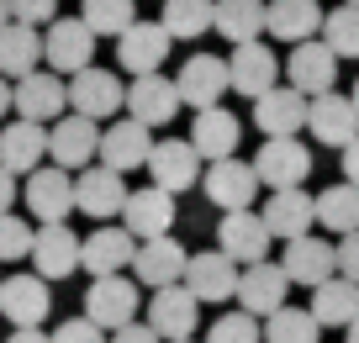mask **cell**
<instances>
[{"label":"cell","instance_id":"obj_1","mask_svg":"<svg viewBox=\"0 0 359 343\" xmlns=\"http://www.w3.org/2000/svg\"><path fill=\"white\" fill-rule=\"evenodd\" d=\"M175 85H180V100H185L191 111H212V106H222V95L233 90V74H227V58L191 53L185 64H180Z\"/></svg>","mask_w":359,"mask_h":343},{"label":"cell","instance_id":"obj_2","mask_svg":"<svg viewBox=\"0 0 359 343\" xmlns=\"http://www.w3.org/2000/svg\"><path fill=\"white\" fill-rule=\"evenodd\" d=\"M201 190H206V201H212L217 211H248V206H254V196H259V169L243 164L238 154L233 159H217V164H206Z\"/></svg>","mask_w":359,"mask_h":343},{"label":"cell","instance_id":"obj_3","mask_svg":"<svg viewBox=\"0 0 359 343\" xmlns=\"http://www.w3.org/2000/svg\"><path fill=\"white\" fill-rule=\"evenodd\" d=\"M69 106H74V116H90V122H101V116H116V111L127 106V85L111 74V69H79V74H69Z\"/></svg>","mask_w":359,"mask_h":343},{"label":"cell","instance_id":"obj_4","mask_svg":"<svg viewBox=\"0 0 359 343\" xmlns=\"http://www.w3.org/2000/svg\"><path fill=\"white\" fill-rule=\"evenodd\" d=\"M90 53H95V32L85 27V16H58L43 32V58L53 74H79L90 69Z\"/></svg>","mask_w":359,"mask_h":343},{"label":"cell","instance_id":"obj_5","mask_svg":"<svg viewBox=\"0 0 359 343\" xmlns=\"http://www.w3.org/2000/svg\"><path fill=\"white\" fill-rule=\"evenodd\" d=\"M85 317L95 322V328H106V332L137 322V280H127V275L90 280V290H85Z\"/></svg>","mask_w":359,"mask_h":343},{"label":"cell","instance_id":"obj_6","mask_svg":"<svg viewBox=\"0 0 359 343\" xmlns=\"http://www.w3.org/2000/svg\"><path fill=\"white\" fill-rule=\"evenodd\" d=\"M269 222H264V211H227L222 222H217V243H222V254L227 259H238V264H264L269 259Z\"/></svg>","mask_w":359,"mask_h":343},{"label":"cell","instance_id":"obj_7","mask_svg":"<svg viewBox=\"0 0 359 343\" xmlns=\"http://www.w3.org/2000/svg\"><path fill=\"white\" fill-rule=\"evenodd\" d=\"M127 196H133V190H127L122 169H111V164H90L85 175H74V206L85 211V217H95V222L122 217Z\"/></svg>","mask_w":359,"mask_h":343},{"label":"cell","instance_id":"obj_8","mask_svg":"<svg viewBox=\"0 0 359 343\" xmlns=\"http://www.w3.org/2000/svg\"><path fill=\"white\" fill-rule=\"evenodd\" d=\"M285 79H291V85L302 90L306 100L327 95V90L338 85V53L323 43V37H312V43H296L291 58H285Z\"/></svg>","mask_w":359,"mask_h":343},{"label":"cell","instance_id":"obj_9","mask_svg":"<svg viewBox=\"0 0 359 343\" xmlns=\"http://www.w3.org/2000/svg\"><path fill=\"white\" fill-rule=\"evenodd\" d=\"M306 111H312V100L296 85H275L254 100V127L264 137H296V133H306Z\"/></svg>","mask_w":359,"mask_h":343},{"label":"cell","instance_id":"obj_10","mask_svg":"<svg viewBox=\"0 0 359 343\" xmlns=\"http://www.w3.org/2000/svg\"><path fill=\"white\" fill-rule=\"evenodd\" d=\"M148 175H154L158 190L180 196V190H191L196 180L206 175V169H201V154H196V143H185V137H158L154 154H148Z\"/></svg>","mask_w":359,"mask_h":343},{"label":"cell","instance_id":"obj_11","mask_svg":"<svg viewBox=\"0 0 359 343\" xmlns=\"http://www.w3.org/2000/svg\"><path fill=\"white\" fill-rule=\"evenodd\" d=\"M196 322H201V301H196L191 285H164V290H154V301H148V328H154L164 343L191 338Z\"/></svg>","mask_w":359,"mask_h":343},{"label":"cell","instance_id":"obj_12","mask_svg":"<svg viewBox=\"0 0 359 343\" xmlns=\"http://www.w3.org/2000/svg\"><path fill=\"white\" fill-rule=\"evenodd\" d=\"M27 211H32L43 227L48 222H69V211H79L74 206V175L58 169V164L32 169V175H27Z\"/></svg>","mask_w":359,"mask_h":343},{"label":"cell","instance_id":"obj_13","mask_svg":"<svg viewBox=\"0 0 359 343\" xmlns=\"http://www.w3.org/2000/svg\"><path fill=\"white\" fill-rule=\"evenodd\" d=\"M254 169H259V185H269V190H296L306 175H312V154H306L296 137H264Z\"/></svg>","mask_w":359,"mask_h":343},{"label":"cell","instance_id":"obj_14","mask_svg":"<svg viewBox=\"0 0 359 343\" xmlns=\"http://www.w3.org/2000/svg\"><path fill=\"white\" fill-rule=\"evenodd\" d=\"M291 275H285L280 264H243V275H238V307L254 311V317H275L280 307H291Z\"/></svg>","mask_w":359,"mask_h":343},{"label":"cell","instance_id":"obj_15","mask_svg":"<svg viewBox=\"0 0 359 343\" xmlns=\"http://www.w3.org/2000/svg\"><path fill=\"white\" fill-rule=\"evenodd\" d=\"M48 311H53V296H48L43 275H11L0 280V317L11 328H43Z\"/></svg>","mask_w":359,"mask_h":343},{"label":"cell","instance_id":"obj_16","mask_svg":"<svg viewBox=\"0 0 359 343\" xmlns=\"http://www.w3.org/2000/svg\"><path fill=\"white\" fill-rule=\"evenodd\" d=\"M227 74H233V90H238V95L259 100L264 90H275V79H280V58H275V48H269L264 37H254V43H238V48H233Z\"/></svg>","mask_w":359,"mask_h":343},{"label":"cell","instance_id":"obj_17","mask_svg":"<svg viewBox=\"0 0 359 343\" xmlns=\"http://www.w3.org/2000/svg\"><path fill=\"white\" fill-rule=\"evenodd\" d=\"M137 259V238L127 233V227H111V222H95V233L85 238V248H79V269H90V275H122L127 264Z\"/></svg>","mask_w":359,"mask_h":343},{"label":"cell","instance_id":"obj_18","mask_svg":"<svg viewBox=\"0 0 359 343\" xmlns=\"http://www.w3.org/2000/svg\"><path fill=\"white\" fill-rule=\"evenodd\" d=\"M280 269L291 275V285L317 290L323 280H333V275H338V243H323V238L302 233V238H291V243H285Z\"/></svg>","mask_w":359,"mask_h":343},{"label":"cell","instance_id":"obj_19","mask_svg":"<svg viewBox=\"0 0 359 343\" xmlns=\"http://www.w3.org/2000/svg\"><path fill=\"white\" fill-rule=\"evenodd\" d=\"M122 227L137 238V243H148V238H169V227H175V196L158 185H143L127 196L122 206Z\"/></svg>","mask_w":359,"mask_h":343},{"label":"cell","instance_id":"obj_20","mask_svg":"<svg viewBox=\"0 0 359 343\" xmlns=\"http://www.w3.org/2000/svg\"><path fill=\"white\" fill-rule=\"evenodd\" d=\"M306 127H312L317 143L327 148H348L359 137V106L354 95H338V90H327V95L312 100V111H306Z\"/></svg>","mask_w":359,"mask_h":343},{"label":"cell","instance_id":"obj_21","mask_svg":"<svg viewBox=\"0 0 359 343\" xmlns=\"http://www.w3.org/2000/svg\"><path fill=\"white\" fill-rule=\"evenodd\" d=\"M95 154H101V127L90 116H58V127L48 133V159L58 169H90Z\"/></svg>","mask_w":359,"mask_h":343},{"label":"cell","instance_id":"obj_22","mask_svg":"<svg viewBox=\"0 0 359 343\" xmlns=\"http://www.w3.org/2000/svg\"><path fill=\"white\" fill-rule=\"evenodd\" d=\"M238 259H227L222 248H212V254H191V264H185V285L196 290V301H238Z\"/></svg>","mask_w":359,"mask_h":343},{"label":"cell","instance_id":"obj_23","mask_svg":"<svg viewBox=\"0 0 359 343\" xmlns=\"http://www.w3.org/2000/svg\"><path fill=\"white\" fill-rule=\"evenodd\" d=\"M180 85L175 79H164V74H137L133 79V90H127V111H133L143 127H169L180 116Z\"/></svg>","mask_w":359,"mask_h":343},{"label":"cell","instance_id":"obj_24","mask_svg":"<svg viewBox=\"0 0 359 343\" xmlns=\"http://www.w3.org/2000/svg\"><path fill=\"white\" fill-rule=\"evenodd\" d=\"M79 248H85V238H74L69 222H48V227H37V243H32L37 275H43V280H69L79 269Z\"/></svg>","mask_w":359,"mask_h":343},{"label":"cell","instance_id":"obj_25","mask_svg":"<svg viewBox=\"0 0 359 343\" xmlns=\"http://www.w3.org/2000/svg\"><path fill=\"white\" fill-rule=\"evenodd\" d=\"M69 106V85L53 69H32L27 79H16V116L27 122H58V111Z\"/></svg>","mask_w":359,"mask_h":343},{"label":"cell","instance_id":"obj_26","mask_svg":"<svg viewBox=\"0 0 359 343\" xmlns=\"http://www.w3.org/2000/svg\"><path fill=\"white\" fill-rule=\"evenodd\" d=\"M169 43H175V37L164 32V22H133L116 37V58H122V69H133V74H158L164 58H169Z\"/></svg>","mask_w":359,"mask_h":343},{"label":"cell","instance_id":"obj_27","mask_svg":"<svg viewBox=\"0 0 359 343\" xmlns=\"http://www.w3.org/2000/svg\"><path fill=\"white\" fill-rule=\"evenodd\" d=\"M185 264H191L185 243H175V238H148V243H137L133 275L143 280L148 290H164V285H180V280H185Z\"/></svg>","mask_w":359,"mask_h":343},{"label":"cell","instance_id":"obj_28","mask_svg":"<svg viewBox=\"0 0 359 343\" xmlns=\"http://www.w3.org/2000/svg\"><path fill=\"white\" fill-rule=\"evenodd\" d=\"M191 143L206 164L217 159H233L238 143H243V122H238L227 106H212V111H196V127H191Z\"/></svg>","mask_w":359,"mask_h":343},{"label":"cell","instance_id":"obj_29","mask_svg":"<svg viewBox=\"0 0 359 343\" xmlns=\"http://www.w3.org/2000/svg\"><path fill=\"white\" fill-rule=\"evenodd\" d=\"M148 154H154V133H148L137 116H127V122H116V127H106L101 133V164H111V169H148Z\"/></svg>","mask_w":359,"mask_h":343},{"label":"cell","instance_id":"obj_30","mask_svg":"<svg viewBox=\"0 0 359 343\" xmlns=\"http://www.w3.org/2000/svg\"><path fill=\"white\" fill-rule=\"evenodd\" d=\"M43 159H48L43 122H27V116L6 122V133H0V164L11 175H32V169H43Z\"/></svg>","mask_w":359,"mask_h":343},{"label":"cell","instance_id":"obj_31","mask_svg":"<svg viewBox=\"0 0 359 343\" xmlns=\"http://www.w3.org/2000/svg\"><path fill=\"white\" fill-rule=\"evenodd\" d=\"M264 222H269V233L275 238H302L312 233V222H317V196H306L302 185L296 190H269V206H264Z\"/></svg>","mask_w":359,"mask_h":343},{"label":"cell","instance_id":"obj_32","mask_svg":"<svg viewBox=\"0 0 359 343\" xmlns=\"http://www.w3.org/2000/svg\"><path fill=\"white\" fill-rule=\"evenodd\" d=\"M37 64H43V32L27 27V22L0 27V74L6 79H27Z\"/></svg>","mask_w":359,"mask_h":343},{"label":"cell","instance_id":"obj_33","mask_svg":"<svg viewBox=\"0 0 359 343\" xmlns=\"http://www.w3.org/2000/svg\"><path fill=\"white\" fill-rule=\"evenodd\" d=\"M317 32H323V6L317 0H269V37L312 43Z\"/></svg>","mask_w":359,"mask_h":343},{"label":"cell","instance_id":"obj_34","mask_svg":"<svg viewBox=\"0 0 359 343\" xmlns=\"http://www.w3.org/2000/svg\"><path fill=\"white\" fill-rule=\"evenodd\" d=\"M217 32L227 43H254L269 32V6L264 0H217Z\"/></svg>","mask_w":359,"mask_h":343},{"label":"cell","instance_id":"obj_35","mask_svg":"<svg viewBox=\"0 0 359 343\" xmlns=\"http://www.w3.org/2000/svg\"><path fill=\"white\" fill-rule=\"evenodd\" d=\"M312 317L323 322V328H348V322L359 317V285L348 275L323 280V285L312 290Z\"/></svg>","mask_w":359,"mask_h":343},{"label":"cell","instance_id":"obj_36","mask_svg":"<svg viewBox=\"0 0 359 343\" xmlns=\"http://www.w3.org/2000/svg\"><path fill=\"white\" fill-rule=\"evenodd\" d=\"M317 222H323L327 233H359V185H333V190H323L317 196Z\"/></svg>","mask_w":359,"mask_h":343},{"label":"cell","instance_id":"obj_37","mask_svg":"<svg viewBox=\"0 0 359 343\" xmlns=\"http://www.w3.org/2000/svg\"><path fill=\"white\" fill-rule=\"evenodd\" d=\"M217 27V0H164L169 37H206Z\"/></svg>","mask_w":359,"mask_h":343},{"label":"cell","instance_id":"obj_38","mask_svg":"<svg viewBox=\"0 0 359 343\" xmlns=\"http://www.w3.org/2000/svg\"><path fill=\"white\" fill-rule=\"evenodd\" d=\"M323 322L312 317V307H280L275 317H264V343H317Z\"/></svg>","mask_w":359,"mask_h":343},{"label":"cell","instance_id":"obj_39","mask_svg":"<svg viewBox=\"0 0 359 343\" xmlns=\"http://www.w3.org/2000/svg\"><path fill=\"white\" fill-rule=\"evenodd\" d=\"M133 22H137L133 0H85V27L95 37H122Z\"/></svg>","mask_w":359,"mask_h":343},{"label":"cell","instance_id":"obj_40","mask_svg":"<svg viewBox=\"0 0 359 343\" xmlns=\"http://www.w3.org/2000/svg\"><path fill=\"white\" fill-rule=\"evenodd\" d=\"M323 43L338 58H359V6H338L323 16Z\"/></svg>","mask_w":359,"mask_h":343},{"label":"cell","instance_id":"obj_41","mask_svg":"<svg viewBox=\"0 0 359 343\" xmlns=\"http://www.w3.org/2000/svg\"><path fill=\"white\" fill-rule=\"evenodd\" d=\"M206 343H264V328H259L254 311H222V317L206 328Z\"/></svg>","mask_w":359,"mask_h":343},{"label":"cell","instance_id":"obj_42","mask_svg":"<svg viewBox=\"0 0 359 343\" xmlns=\"http://www.w3.org/2000/svg\"><path fill=\"white\" fill-rule=\"evenodd\" d=\"M32 243H37V227L27 217H0V264H16V259H32Z\"/></svg>","mask_w":359,"mask_h":343},{"label":"cell","instance_id":"obj_43","mask_svg":"<svg viewBox=\"0 0 359 343\" xmlns=\"http://www.w3.org/2000/svg\"><path fill=\"white\" fill-rule=\"evenodd\" d=\"M53 343H111V338H106V328H95L90 317H69V322H58Z\"/></svg>","mask_w":359,"mask_h":343},{"label":"cell","instance_id":"obj_44","mask_svg":"<svg viewBox=\"0 0 359 343\" xmlns=\"http://www.w3.org/2000/svg\"><path fill=\"white\" fill-rule=\"evenodd\" d=\"M11 16L27 27H48L58 22V0H11Z\"/></svg>","mask_w":359,"mask_h":343},{"label":"cell","instance_id":"obj_45","mask_svg":"<svg viewBox=\"0 0 359 343\" xmlns=\"http://www.w3.org/2000/svg\"><path fill=\"white\" fill-rule=\"evenodd\" d=\"M338 275L359 285V233H344V243H338Z\"/></svg>","mask_w":359,"mask_h":343},{"label":"cell","instance_id":"obj_46","mask_svg":"<svg viewBox=\"0 0 359 343\" xmlns=\"http://www.w3.org/2000/svg\"><path fill=\"white\" fill-rule=\"evenodd\" d=\"M111 343H164V338H158L148 322H127V328H116V332H111Z\"/></svg>","mask_w":359,"mask_h":343},{"label":"cell","instance_id":"obj_47","mask_svg":"<svg viewBox=\"0 0 359 343\" xmlns=\"http://www.w3.org/2000/svg\"><path fill=\"white\" fill-rule=\"evenodd\" d=\"M11 201H16V175H11L6 164H0V217L11 211Z\"/></svg>","mask_w":359,"mask_h":343},{"label":"cell","instance_id":"obj_48","mask_svg":"<svg viewBox=\"0 0 359 343\" xmlns=\"http://www.w3.org/2000/svg\"><path fill=\"white\" fill-rule=\"evenodd\" d=\"M344 180H348V185H359V137L344 148Z\"/></svg>","mask_w":359,"mask_h":343},{"label":"cell","instance_id":"obj_49","mask_svg":"<svg viewBox=\"0 0 359 343\" xmlns=\"http://www.w3.org/2000/svg\"><path fill=\"white\" fill-rule=\"evenodd\" d=\"M6 343H53V332H43V328H16Z\"/></svg>","mask_w":359,"mask_h":343},{"label":"cell","instance_id":"obj_50","mask_svg":"<svg viewBox=\"0 0 359 343\" xmlns=\"http://www.w3.org/2000/svg\"><path fill=\"white\" fill-rule=\"evenodd\" d=\"M11 106H16V90H11V79L0 74V116H6V111H11Z\"/></svg>","mask_w":359,"mask_h":343},{"label":"cell","instance_id":"obj_51","mask_svg":"<svg viewBox=\"0 0 359 343\" xmlns=\"http://www.w3.org/2000/svg\"><path fill=\"white\" fill-rule=\"evenodd\" d=\"M0 27H11V0H0Z\"/></svg>","mask_w":359,"mask_h":343},{"label":"cell","instance_id":"obj_52","mask_svg":"<svg viewBox=\"0 0 359 343\" xmlns=\"http://www.w3.org/2000/svg\"><path fill=\"white\" fill-rule=\"evenodd\" d=\"M344 332H348V343H359V317H354V322H348V328H344Z\"/></svg>","mask_w":359,"mask_h":343},{"label":"cell","instance_id":"obj_53","mask_svg":"<svg viewBox=\"0 0 359 343\" xmlns=\"http://www.w3.org/2000/svg\"><path fill=\"white\" fill-rule=\"evenodd\" d=\"M354 106H359V79H354Z\"/></svg>","mask_w":359,"mask_h":343},{"label":"cell","instance_id":"obj_54","mask_svg":"<svg viewBox=\"0 0 359 343\" xmlns=\"http://www.w3.org/2000/svg\"><path fill=\"white\" fill-rule=\"evenodd\" d=\"M344 6H359V0H344Z\"/></svg>","mask_w":359,"mask_h":343},{"label":"cell","instance_id":"obj_55","mask_svg":"<svg viewBox=\"0 0 359 343\" xmlns=\"http://www.w3.org/2000/svg\"><path fill=\"white\" fill-rule=\"evenodd\" d=\"M180 343H191V338H180Z\"/></svg>","mask_w":359,"mask_h":343}]
</instances>
